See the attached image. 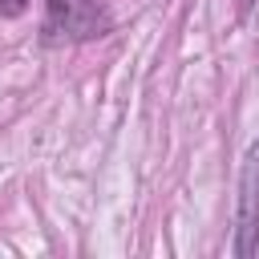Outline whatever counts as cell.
<instances>
[{
	"mask_svg": "<svg viewBox=\"0 0 259 259\" xmlns=\"http://www.w3.org/2000/svg\"><path fill=\"white\" fill-rule=\"evenodd\" d=\"M231 251L239 259H251L259 251V142L243 158L239 198H235V243H231Z\"/></svg>",
	"mask_w": 259,
	"mask_h": 259,
	"instance_id": "cell-2",
	"label": "cell"
},
{
	"mask_svg": "<svg viewBox=\"0 0 259 259\" xmlns=\"http://www.w3.org/2000/svg\"><path fill=\"white\" fill-rule=\"evenodd\" d=\"M109 32V12L97 0H45V40H93Z\"/></svg>",
	"mask_w": 259,
	"mask_h": 259,
	"instance_id": "cell-1",
	"label": "cell"
},
{
	"mask_svg": "<svg viewBox=\"0 0 259 259\" xmlns=\"http://www.w3.org/2000/svg\"><path fill=\"white\" fill-rule=\"evenodd\" d=\"M0 12L4 16H20L24 12V0H0Z\"/></svg>",
	"mask_w": 259,
	"mask_h": 259,
	"instance_id": "cell-3",
	"label": "cell"
}]
</instances>
